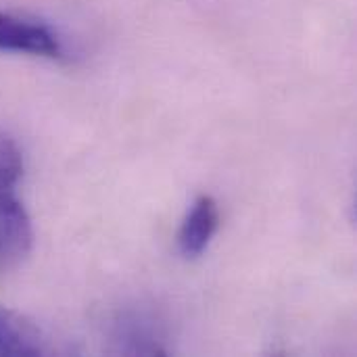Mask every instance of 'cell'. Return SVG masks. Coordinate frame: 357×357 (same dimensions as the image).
Instances as JSON below:
<instances>
[{"mask_svg":"<svg viewBox=\"0 0 357 357\" xmlns=\"http://www.w3.org/2000/svg\"><path fill=\"white\" fill-rule=\"evenodd\" d=\"M0 50L44 59H61L65 48L56 31L31 19L0 13Z\"/></svg>","mask_w":357,"mask_h":357,"instance_id":"7a4b0ae2","label":"cell"},{"mask_svg":"<svg viewBox=\"0 0 357 357\" xmlns=\"http://www.w3.org/2000/svg\"><path fill=\"white\" fill-rule=\"evenodd\" d=\"M111 339L115 349L126 356H165L163 328L142 310H123L113 318Z\"/></svg>","mask_w":357,"mask_h":357,"instance_id":"3957f363","label":"cell"},{"mask_svg":"<svg viewBox=\"0 0 357 357\" xmlns=\"http://www.w3.org/2000/svg\"><path fill=\"white\" fill-rule=\"evenodd\" d=\"M44 354L40 335L23 320L0 310V356L33 357Z\"/></svg>","mask_w":357,"mask_h":357,"instance_id":"5b68a950","label":"cell"},{"mask_svg":"<svg viewBox=\"0 0 357 357\" xmlns=\"http://www.w3.org/2000/svg\"><path fill=\"white\" fill-rule=\"evenodd\" d=\"M220 226V209L215 199L211 197H199L186 218L182 220L180 232H178V251L186 259H199L211 245L215 232Z\"/></svg>","mask_w":357,"mask_h":357,"instance_id":"277c9868","label":"cell"},{"mask_svg":"<svg viewBox=\"0 0 357 357\" xmlns=\"http://www.w3.org/2000/svg\"><path fill=\"white\" fill-rule=\"evenodd\" d=\"M19 184H0V270L17 268L31 251V220L17 197Z\"/></svg>","mask_w":357,"mask_h":357,"instance_id":"6da1fadb","label":"cell"}]
</instances>
